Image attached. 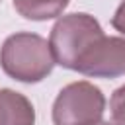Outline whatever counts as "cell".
<instances>
[{
    "mask_svg": "<svg viewBox=\"0 0 125 125\" xmlns=\"http://www.w3.org/2000/svg\"><path fill=\"white\" fill-rule=\"evenodd\" d=\"M111 107V123L113 125H125V88H117L109 100Z\"/></svg>",
    "mask_w": 125,
    "mask_h": 125,
    "instance_id": "obj_7",
    "label": "cell"
},
{
    "mask_svg": "<svg viewBox=\"0 0 125 125\" xmlns=\"http://www.w3.org/2000/svg\"><path fill=\"white\" fill-rule=\"evenodd\" d=\"M123 88H125V86H123Z\"/></svg>",
    "mask_w": 125,
    "mask_h": 125,
    "instance_id": "obj_10",
    "label": "cell"
},
{
    "mask_svg": "<svg viewBox=\"0 0 125 125\" xmlns=\"http://www.w3.org/2000/svg\"><path fill=\"white\" fill-rule=\"evenodd\" d=\"M55 57L47 39L37 33L20 31L2 43L0 49V66L2 70L25 84H35L47 78L55 66Z\"/></svg>",
    "mask_w": 125,
    "mask_h": 125,
    "instance_id": "obj_1",
    "label": "cell"
},
{
    "mask_svg": "<svg viewBox=\"0 0 125 125\" xmlns=\"http://www.w3.org/2000/svg\"><path fill=\"white\" fill-rule=\"evenodd\" d=\"M104 35L105 33L100 21L90 14L78 12V14H66L59 18L49 37L55 62L64 68L76 70L82 57Z\"/></svg>",
    "mask_w": 125,
    "mask_h": 125,
    "instance_id": "obj_2",
    "label": "cell"
},
{
    "mask_svg": "<svg viewBox=\"0 0 125 125\" xmlns=\"http://www.w3.org/2000/svg\"><path fill=\"white\" fill-rule=\"evenodd\" d=\"M0 125H35L31 102L10 88H0Z\"/></svg>",
    "mask_w": 125,
    "mask_h": 125,
    "instance_id": "obj_5",
    "label": "cell"
},
{
    "mask_svg": "<svg viewBox=\"0 0 125 125\" xmlns=\"http://www.w3.org/2000/svg\"><path fill=\"white\" fill-rule=\"evenodd\" d=\"M111 25L119 31V33H123L125 35V0L119 4V8L115 10V14H113V18H111Z\"/></svg>",
    "mask_w": 125,
    "mask_h": 125,
    "instance_id": "obj_8",
    "label": "cell"
},
{
    "mask_svg": "<svg viewBox=\"0 0 125 125\" xmlns=\"http://www.w3.org/2000/svg\"><path fill=\"white\" fill-rule=\"evenodd\" d=\"M68 6V0H14V8L20 16L33 21H45L59 18Z\"/></svg>",
    "mask_w": 125,
    "mask_h": 125,
    "instance_id": "obj_6",
    "label": "cell"
},
{
    "mask_svg": "<svg viewBox=\"0 0 125 125\" xmlns=\"http://www.w3.org/2000/svg\"><path fill=\"white\" fill-rule=\"evenodd\" d=\"M105 111V96L86 80L64 86L53 104L55 125H96Z\"/></svg>",
    "mask_w": 125,
    "mask_h": 125,
    "instance_id": "obj_3",
    "label": "cell"
},
{
    "mask_svg": "<svg viewBox=\"0 0 125 125\" xmlns=\"http://www.w3.org/2000/svg\"><path fill=\"white\" fill-rule=\"evenodd\" d=\"M76 70L92 78H117L125 74V39L104 35L82 57Z\"/></svg>",
    "mask_w": 125,
    "mask_h": 125,
    "instance_id": "obj_4",
    "label": "cell"
},
{
    "mask_svg": "<svg viewBox=\"0 0 125 125\" xmlns=\"http://www.w3.org/2000/svg\"><path fill=\"white\" fill-rule=\"evenodd\" d=\"M96 125H113V123H111V121H104V119H102V121H100V123H96Z\"/></svg>",
    "mask_w": 125,
    "mask_h": 125,
    "instance_id": "obj_9",
    "label": "cell"
}]
</instances>
